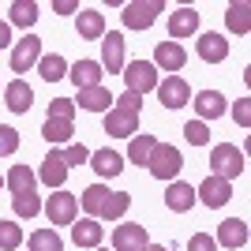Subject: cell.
Returning a JSON list of instances; mask_svg holds the SVG:
<instances>
[{"instance_id":"cell-1","label":"cell","mask_w":251,"mask_h":251,"mask_svg":"<svg viewBox=\"0 0 251 251\" xmlns=\"http://www.w3.org/2000/svg\"><path fill=\"white\" fill-rule=\"evenodd\" d=\"M79 206H83L90 218L116 221V218H124V214H127V206H131V195H127V191H109L105 184H90V188L83 191Z\"/></svg>"},{"instance_id":"cell-2","label":"cell","mask_w":251,"mask_h":251,"mask_svg":"<svg viewBox=\"0 0 251 251\" xmlns=\"http://www.w3.org/2000/svg\"><path fill=\"white\" fill-rule=\"evenodd\" d=\"M210 176H221V180H236L244 173V150H236L232 143H218V147L210 150Z\"/></svg>"},{"instance_id":"cell-3","label":"cell","mask_w":251,"mask_h":251,"mask_svg":"<svg viewBox=\"0 0 251 251\" xmlns=\"http://www.w3.org/2000/svg\"><path fill=\"white\" fill-rule=\"evenodd\" d=\"M147 169H150V176H157V180H176V173L184 169V154L176 147H169V143H157L154 154L147 157Z\"/></svg>"},{"instance_id":"cell-4","label":"cell","mask_w":251,"mask_h":251,"mask_svg":"<svg viewBox=\"0 0 251 251\" xmlns=\"http://www.w3.org/2000/svg\"><path fill=\"white\" fill-rule=\"evenodd\" d=\"M124 83H127V94H150V90H157V68L147 60H131L124 64Z\"/></svg>"},{"instance_id":"cell-5","label":"cell","mask_w":251,"mask_h":251,"mask_svg":"<svg viewBox=\"0 0 251 251\" xmlns=\"http://www.w3.org/2000/svg\"><path fill=\"white\" fill-rule=\"evenodd\" d=\"M157 15H161V0H131V4H124L120 19L127 30H150Z\"/></svg>"},{"instance_id":"cell-6","label":"cell","mask_w":251,"mask_h":251,"mask_svg":"<svg viewBox=\"0 0 251 251\" xmlns=\"http://www.w3.org/2000/svg\"><path fill=\"white\" fill-rule=\"evenodd\" d=\"M75 210H79V199L68 195V191H52L49 199H45V218H49L52 225H72Z\"/></svg>"},{"instance_id":"cell-7","label":"cell","mask_w":251,"mask_h":251,"mask_svg":"<svg viewBox=\"0 0 251 251\" xmlns=\"http://www.w3.org/2000/svg\"><path fill=\"white\" fill-rule=\"evenodd\" d=\"M229 199H232V184H229V180H221V176H206L199 188H195V202H206L210 210L225 206Z\"/></svg>"},{"instance_id":"cell-8","label":"cell","mask_w":251,"mask_h":251,"mask_svg":"<svg viewBox=\"0 0 251 251\" xmlns=\"http://www.w3.org/2000/svg\"><path fill=\"white\" fill-rule=\"evenodd\" d=\"M124 49H127L124 34L105 30V38H101V68H105V72H113V75L124 72Z\"/></svg>"},{"instance_id":"cell-9","label":"cell","mask_w":251,"mask_h":251,"mask_svg":"<svg viewBox=\"0 0 251 251\" xmlns=\"http://www.w3.org/2000/svg\"><path fill=\"white\" fill-rule=\"evenodd\" d=\"M157 98H161L165 109H184V105L191 101V86L184 83L180 75H165V79L157 83Z\"/></svg>"},{"instance_id":"cell-10","label":"cell","mask_w":251,"mask_h":251,"mask_svg":"<svg viewBox=\"0 0 251 251\" xmlns=\"http://www.w3.org/2000/svg\"><path fill=\"white\" fill-rule=\"evenodd\" d=\"M42 60V38H34V34H26L15 49H11V72L26 75V68H34V64Z\"/></svg>"},{"instance_id":"cell-11","label":"cell","mask_w":251,"mask_h":251,"mask_svg":"<svg viewBox=\"0 0 251 251\" xmlns=\"http://www.w3.org/2000/svg\"><path fill=\"white\" fill-rule=\"evenodd\" d=\"M105 135H116V139L139 135V116L124 113V109H109V113H105Z\"/></svg>"},{"instance_id":"cell-12","label":"cell","mask_w":251,"mask_h":251,"mask_svg":"<svg viewBox=\"0 0 251 251\" xmlns=\"http://www.w3.org/2000/svg\"><path fill=\"white\" fill-rule=\"evenodd\" d=\"M113 251H147V229L143 225H116Z\"/></svg>"},{"instance_id":"cell-13","label":"cell","mask_w":251,"mask_h":251,"mask_svg":"<svg viewBox=\"0 0 251 251\" xmlns=\"http://www.w3.org/2000/svg\"><path fill=\"white\" fill-rule=\"evenodd\" d=\"M68 79H72L79 90L101 86V64L98 60H75V64H68Z\"/></svg>"},{"instance_id":"cell-14","label":"cell","mask_w":251,"mask_h":251,"mask_svg":"<svg viewBox=\"0 0 251 251\" xmlns=\"http://www.w3.org/2000/svg\"><path fill=\"white\" fill-rule=\"evenodd\" d=\"M38 176H42V184H49L52 191L64 188V180H68V161H64L60 150H52V154L42 161V173H38Z\"/></svg>"},{"instance_id":"cell-15","label":"cell","mask_w":251,"mask_h":251,"mask_svg":"<svg viewBox=\"0 0 251 251\" xmlns=\"http://www.w3.org/2000/svg\"><path fill=\"white\" fill-rule=\"evenodd\" d=\"M75 30H79V38H105V15L94 8H79L75 11Z\"/></svg>"},{"instance_id":"cell-16","label":"cell","mask_w":251,"mask_h":251,"mask_svg":"<svg viewBox=\"0 0 251 251\" xmlns=\"http://www.w3.org/2000/svg\"><path fill=\"white\" fill-rule=\"evenodd\" d=\"M184 60H188V52H184V45H176V42H161L154 49V68H165V72H173V75L184 68Z\"/></svg>"},{"instance_id":"cell-17","label":"cell","mask_w":251,"mask_h":251,"mask_svg":"<svg viewBox=\"0 0 251 251\" xmlns=\"http://www.w3.org/2000/svg\"><path fill=\"white\" fill-rule=\"evenodd\" d=\"M199 30V11L195 8H176L173 15H169V34H173V42H180V38H188V34Z\"/></svg>"},{"instance_id":"cell-18","label":"cell","mask_w":251,"mask_h":251,"mask_svg":"<svg viewBox=\"0 0 251 251\" xmlns=\"http://www.w3.org/2000/svg\"><path fill=\"white\" fill-rule=\"evenodd\" d=\"M113 105V94L105 90V86H86V90H79V98H75V109H86V113H105Z\"/></svg>"},{"instance_id":"cell-19","label":"cell","mask_w":251,"mask_h":251,"mask_svg":"<svg viewBox=\"0 0 251 251\" xmlns=\"http://www.w3.org/2000/svg\"><path fill=\"white\" fill-rule=\"evenodd\" d=\"M4 101H8V109L11 113H30V105H34V90L26 86V79H15V83L4 90Z\"/></svg>"},{"instance_id":"cell-20","label":"cell","mask_w":251,"mask_h":251,"mask_svg":"<svg viewBox=\"0 0 251 251\" xmlns=\"http://www.w3.org/2000/svg\"><path fill=\"white\" fill-rule=\"evenodd\" d=\"M214 244H225V248H244L248 244V225H244L240 218H229L218 225V236H214Z\"/></svg>"},{"instance_id":"cell-21","label":"cell","mask_w":251,"mask_h":251,"mask_svg":"<svg viewBox=\"0 0 251 251\" xmlns=\"http://www.w3.org/2000/svg\"><path fill=\"white\" fill-rule=\"evenodd\" d=\"M90 169H94L98 176L101 180H109V176H116V173H120V169H124V157L116 154V150H94V154H90Z\"/></svg>"},{"instance_id":"cell-22","label":"cell","mask_w":251,"mask_h":251,"mask_svg":"<svg viewBox=\"0 0 251 251\" xmlns=\"http://www.w3.org/2000/svg\"><path fill=\"white\" fill-rule=\"evenodd\" d=\"M165 206H169V210H176V214H188V210L195 206V188H191V184H184V180L169 184V191H165Z\"/></svg>"},{"instance_id":"cell-23","label":"cell","mask_w":251,"mask_h":251,"mask_svg":"<svg viewBox=\"0 0 251 251\" xmlns=\"http://www.w3.org/2000/svg\"><path fill=\"white\" fill-rule=\"evenodd\" d=\"M195 109H199L202 124H206V120H218V116H225V94H218V90H202V94L195 98Z\"/></svg>"},{"instance_id":"cell-24","label":"cell","mask_w":251,"mask_h":251,"mask_svg":"<svg viewBox=\"0 0 251 251\" xmlns=\"http://www.w3.org/2000/svg\"><path fill=\"white\" fill-rule=\"evenodd\" d=\"M101 236H105L101 225L90 221V218H83V221H75V225H72V240L79 244V248H90V251H94L98 244H101Z\"/></svg>"},{"instance_id":"cell-25","label":"cell","mask_w":251,"mask_h":251,"mask_svg":"<svg viewBox=\"0 0 251 251\" xmlns=\"http://www.w3.org/2000/svg\"><path fill=\"white\" fill-rule=\"evenodd\" d=\"M199 56H202L206 64H221L225 56H229L225 38H221V34H202V38H199Z\"/></svg>"},{"instance_id":"cell-26","label":"cell","mask_w":251,"mask_h":251,"mask_svg":"<svg viewBox=\"0 0 251 251\" xmlns=\"http://www.w3.org/2000/svg\"><path fill=\"white\" fill-rule=\"evenodd\" d=\"M38 72H42V79H45V83L68 79V60H64L60 52H52V56H42V60H38Z\"/></svg>"},{"instance_id":"cell-27","label":"cell","mask_w":251,"mask_h":251,"mask_svg":"<svg viewBox=\"0 0 251 251\" xmlns=\"http://www.w3.org/2000/svg\"><path fill=\"white\" fill-rule=\"evenodd\" d=\"M225 26H229L232 34H248L251 30V8H248V4H229V11H225Z\"/></svg>"},{"instance_id":"cell-28","label":"cell","mask_w":251,"mask_h":251,"mask_svg":"<svg viewBox=\"0 0 251 251\" xmlns=\"http://www.w3.org/2000/svg\"><path fill=\"white\" fill-rule=\"evenodd\" d=\"M8 188H11V195H30V191H34V173L26 165H11Z\"/></svg>"},{"instance_id":"cell-29","label":"cell","mask_w":251,"mask_h":251,"mask_svg":"<svg viewBox=\"0 0 251 251\" xmlns=\"http://www.w3.org/2000/svg\"><path fill=\"white\" fill-rule=\"evenodd\" d=\"M154 147H157L154 135H131V150H127L131 165H143V169H147V157L154 154Z\"/></svg>"},{"instance_id":"cell-30","label":"cell","mask_w":251,"mask_h":251,"mask_svg":"<svg viewBox=\"0 0 251 251\" xmlns=\"http://www.w3.org/2000/svg\"><path fill=\"white\" fill-rule=\"evenodd\" d=\"M11 23L23 26V30L34 26V23H38V4H34V0H15V4H11Z\"/></svg>"},{"instance_id":"cell-31","label":"cell","mask_w":251,"mask_h":251,"mask_svg":"<svg viewBox=\"0 0 251 251\" xmlns=\"http://www.w3.org/2000/svg\"><path fill=\"white\" fill-rule=\"evenodd\" d=\"M30 251H64V240L56 229H38L30 236Z\"/></svg>"},{"instance_id":"cell-32","label":"cell","mask_w":251,"mask_h":251,"mask_svg":"<svg viewBox=\"0 0 251 251\" xmlns=\"http://www.w3.org/2000/svg\"><path fill=\"white\" fill-rule=\"evenodd\" d=\"M42 135L49 139V143H68V139L75 135V127H72V120H45V127H42Z\"/></svg>"},{"instance_id":"cell-33","label":"cell","mask_w":251,"mask_h":251,"mask_svg":"<svg viewBox=\"0 0 251 251\" xmlns=\"http://www.w3.org/2000/svg\"><path fill=\"white\" fill-rule=\"evenodd\" d=\"M23 244V229L15 221H0V251H15Z\"/></svg>"},{"instance_id":"cell-34","label":"cell","mask_w":251,"mask_h":251,"mask_svg":"<svg viewBox=\"0 0 251 251\" xmlns=\"http://www.w3.org/2000/svg\"><path fill=\"white\" fill-rule=\"evenodd\" d=\"M11 210H15V214H19V218H34V214H38V210H42V199H38V195H11Z\"/></svg>"},{"instance_id":"cell-35","label":"cell","mask_w":251,"mask_h":251,"mask_svg":"<svg viewBox=\"0 0 251 251\" xmlns=\"http://www.w3.org/2000/svg\"><path fill=\"white\" fill-rule=\"evenodd\" d=\"M72 116H75L72 98H52L49 101V120H72Z\"/></svg>"},{"instance_id":"cell-36","label":"cell","mask_w":251,"mask_h":251,"mask_svg":"<svg viewBox=\"0 0 251 251\" xmlns=\"http://www.w3.org/2000/svg\"><path fill=\"white\" fill-rule=\"evenodd\" d=\"M15 150H19V131L8 127V124H0V157L15 154Z\"/></svg>"},{"instance_id":"cell-37","label":"cell","mask_w":251,"mask_h":251,"mask_svg":"<svg viewBox=\"0 0 251 251\" xmlns=\"http://www.w3.org/2000/svg\"><path fill=\"white\" fill-rule=\"evenodd\" d=\"M184 135H188V143H191V147H206L210 131H206V124H202V120H191V124L184 127Z\"/></svg>"},{"instance_id":"cell-38","label":"cell","mask_w":251,"mask_h":251,"mask_svg":"<svg viewBox=\"0 0 251 251\" xmlns=\"http://www.w3.org/2000/svg\"><path fill=\"white\" fill-rule=\"evenodd\" d=\"M188 251H218V244H214V236H206V232H195L188 240Z\"/></svg>"},{"instance_id":"cell-39","label":"cell","mask_w":251,"mask_h":251,"mask_svg":"<svg viewBox=\"0 0 251 251\" xmlns=\"http://www.w3.org/2000/svg\"><path fill=\"white\" fill-rule=\"evenodd\" d=\"M232 116H236V124H240V127H251V98H240L236 109H232Z\"/></svg>"},{"instance_id":"cell-40","label":"cell","mask_w":251,"mask_h":251,"mask_svg":"<svg viewBox=\"0 0 251 251\" xmlns=\"http://www.w3.org/2000/svg\"><path fill=\"white\" fill-rule=\"evenodd\" d=\"M116 109H124V113H135V116H139L143 98H139V94H120V98H116Z\"/></svg>"},{"instance_id":"cell-41","label":"cell","mask_w":251,"mask_h":251,"mask_svg":"<svg viewBox=\"0 0 251 251\" xmlns=\"http://www.w3.org/2000/svg\"><path fill=\"white\" fill-rule=\"evenodd\" d=\"M64 161H68V169H72V165H83V161H86V147H79V143L68 147V150H64Z\"/></svg>"},{"instance_id":"cell-42","label":"cell","mask_w":251,"mask_h":251,"mask_svg":"<svg viewBox=\"0 0 251 251\" xmlns=\"http://www.w3.org/2000/svg\"><path fill=\"white\" fill-rule=\"evenodd\" d=\"M52 8L60 11V15H75V11H79V4H75V0H56Z\"/></svg>"},{"instance_id":"cell-43","label":"cell","mask_w":251,"mask_h":251,"mask_svg":"<svg viewBox=\"0 0 251 251\" xmlns=\"http://www.w3.org/2000/svg\"><path fill=\"white\" fill-rule=\"evenodd\" d=\"M8 45H11V26L0 23V49H8Z\"/></svg>"},{"instance_id":"cell-44","label":"cell","mask_w":251,"mask_h":251,"mask_svg":"<svg viewBox=\"0 0 251 251\" xmlns=\"http://www.w3.org/2000/svg\"><path fill=\"white\" fill-rule=\"evenodd\" d=\"M147 251H169V248H161V244H147Z\"/></svg>"},{"instance_id":"cell-45","label":"cell","mask_w":251,"mask_h":251,"mask_svg":"<svg viewBox=\"0 0 251 251\" xmlns=\"http://www.w3.org/2000/svg\"><path fill=\"white\" fill-rule=\"evenodd\" d=\"M0 188H4V176H0Z\"/></svg>"},{"instance_id":"cell-46","label":"cell","mask_w":251,"mask_h":251,"mask_svg":"<svg viewBox=\"0 0 251 251\" xmlns=\"http://www.w3.org/2000/svg\"><path fill=\"white\" fill-rule=\"evenodd\" d=\"M94 251H101V248H94Z\"/></svg>"}]
</instances>
